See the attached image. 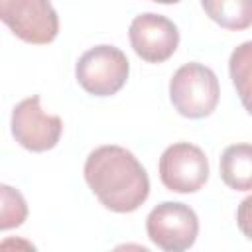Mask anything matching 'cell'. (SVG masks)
<instances>
[{
  "instance_id": "1",
  "label": "cell",
  "mask_w": 252,
  "mask_h": 252,
  "mask_svg": "<svg viewBox=\"0 0 252 252\" xmlns=\"http://www.w3.org/2000/svg\"><path fill=\"white\" fill-rule=\"evenodd\" d=\"M85 181L114 213L136 211L150 195V177L138 158L122 146H100L85 161Z\"/></svg>"
},
{
  "instance_id": "2",
  "label": "cell",
  "mask_w": 252,
  "mask_h": 252,
  "mask_svg": "<svg viewBox=\"0 0 252 252\" xmlns=\"http://www.w3.org/2000/svg\"><path fill=\"white\" fill-rule=\"evenodd\" d=\"M219 94L217 75L201 63H185L169 81V98L175 110L187 118L209 116L217 108Z\"/></svg>"
},
{
  "instance_id": "3",
  "label": "cell",
  "mask_w": 252,
  "mask_h": 252,
  "mask_svg": "<svg viewBox=\"0 0 252 252\" xmlns=\"http://www.w3.org/2000/svg\"><path fill=\"white\" fill-rule=\"evenodd\" d=\"M130 73L126 55L114 45H96L85 51L75 67L79 85L94 96L116 94Z\"/></svg>"
},
{
  "instance_id": "4",
  "label": "cell",
  "mask_w": 252,
  "mask_h": 252,
  "mask_svg": "<svg viewBox=\"0 0 252 252\" xmlns=\"http://www.w3.org/2000/svg\"><path fill=\"white\" fill-rule=\"evenodd\" d=\"M150 240L167 252H181L193 246L199 234V219L185 203L163 201L154 207L146 219Z\"/></svg>"
},
{
  "instance_id": "5",
  "label": "cell",
  "mask_w": 252,
  "mask_h": 252,
  "mask_svg": "<svg viewBox=\"0 0 252 252\" xmlns=\"http://www.w3.org/2000/svg\"><path fill=\"white\" fill-rule=\"evenodd\" d=\"M0 18L26 43H51L59 33V18L49 0H0Z\"/></svg>"
},
{
  "instance_id": "6",
  "label": "cell",
  "mask_w": 252,
  "mask_h": 252,
  "mask_svg": "<svg viewBox=\"0 0 252 252\" xmlns=\"http://www.w3.org/2000/svg\"><path fill=\"white\" fill-rule=\"evenodd\" d=\"M159 179L169 191L195 193L209 179V159L199 146L177 142L159 158Z\"/></svg>"
},
{
  "instance_id": "7",
  "label": "cell",
  "mask_w": 252,
  "mask_h": 252,
  "mask_svg": "<svg viewBox=\"0 0 252 252\" xmlns=\"http://www.w3.org/2000/svg\"><path fill=\"white\" fill-rule=\"evenodd\" d=\"M61 132L63 120L55 114H45L37 94L20 100L12 110V134L16 142L30 152H47L55 148Z\"/></svg>"
},
{
  "instance_id": "8",
  "label": "cell",
  "mask_w": 252,
  "mask_h": 252,
  "mask_svg": "<svg viewBox=\"0 0 252 252\" xmlns=\"http://www.w3.org/2000/svg\"><path fill=\"white\" fill-rule=\"evenodd\" d=\"M128 35L136 55L148 63L167 61L179 45L177 26L169 18L152 12L136 16L130 24Z\"/></svg>"
},
{
  "instance_id": "9",
  "label": "cell",
  "mask_w": 252,
  "mask_h": 252,
  "mask_svg": "<svg viewBox=\"0 0 252 252\" xmlns=\"http://www.w3.org/2000/svg\"><path fill=\"white\" fill-rule=\"evenodd\" d=\"M220 177L236 191H252V144H232L220 156Z\"/></svg>"
},
{
  "instance_id": "10",
  "label": "cell",
  "mask_w": 252,
  "mask_h": 252,
  "mask_svg": "<svg viewBox=\"0 0 252 252\" xmlns=\"http://www.w3.org/2000/svg\"><path fill=\"white\" fill-rule=\"evenodd\" d=\"M205 14L226 30H246L252 26V0H201Z\"/></svg>"
},
{
  "instance_id": "11",
  "label": "cell",
  "mask_w": 252,
  "mask_h": 252,
  "mask_svg": "<svg viewBox=\"0 0 252 252\" xmlns=\"http://www.w3.org/2000/svg\"><path fill=\"white\" fill-rule=\"evenodd\" d=\"M228 69L242 106L252 114V41L240 43L230 53Z\"/></svg>"
},
{
  "instance_id": "12",
  "label": "cell",
  "mask_w": 252,
  "mask_h": 252,
  "mask_svg": "<svg viewBox=\"0 0 252 252\" xmlns=\"http://www.w3.org/2000/svg\"><path fill=\"white\" fill-rule=\"evenodd\" d=\"M2 209H0V228L8 230L20 226L28 217V205L18 189L2 185Z\"/></svg>"
},
{
  "instance_id": "13",
  "label": "cell",
  "mask_w": 252,
  "mask_h": 252,
  "mask_svg": "<svg viewBox=\"0 0 252 252\" xmlns=\"http://www.w3.org/2000/svg\"><path fill=\"white\" fill-rule=\"evenodd\" d=\"M236 224H238L240 232L252 240V195H248L246 199L240 201L238 211H236Z\"/></svg>"
},
{
  "instance_id": "14",
  "label": "cell",
  "mask_w": 252,
  "mask_h": 252,
  "mask_svg": "<svg viewBox=\"0 0 252 252\" xmlns=\"http://www.w3.org/2000/svg\"><path fill=\"white\" fill-rule=\"evenodd\" d=\"M152 2H158V4H177L181 0H152Z\"/></svg>"
}]
</instances>
